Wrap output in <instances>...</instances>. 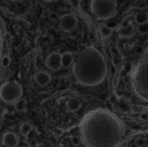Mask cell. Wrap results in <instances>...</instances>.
Listing matches in <instances>:
<instances>
[{
	"label": "cell",
	"instance_id": "277c9868",
	"mask_svg": "<svg viewBox=\"0 0 148 147\" xmlns=\"http://www.w3.org/2000/svg\"><path fill=\"white\" fill-rule=\"evenodd\" d=\"M91 12L97 19L108 21L116 15L118 5L114 0H91Z\"/></svg>",
	"mask_w": 148,
	"mask_h": 147
},
{
	"label": "cell",
	"instance_id": "7c38bea8",
	"mask_svg": "<svg viewBox=\"0 0 148 147\" xmlns=\"http://www.w3.org/2000/svg\"><path fill=\"white\" fill-rule=\"evenodd\" d=\"M68 109L70 112H76L78 111L82 107V103L79 100L74 98H71L66 102Z\"/></svg>",
	"mask_w": 148,
	"mask_h": 147
},
{
	"label": "cell",
	"instance_id": "d6986e66",
	"mask_svg": "<svg viewBox=\"0 0 148 147\" xmlns=\"http://www.w3.org/2000/svg\"><path fill=\"white\" fill-rule=\"evenodd\" d=\"M10 62H11V60H10V58L9 57V56H5L2 58L1 64L4 68H7L10 66Z\"/></svg>",
	"mask_w": 148,
	"mask_h": 147
},
{
	"label": "cell",
	"instance_id": "ac0fdd59",
	"mask_svg": "<svg viewBox=\"0 0 148 147\" xmlns=\"http://www.w3.org/2000/svg\"><path fill=\"white\" fill-rule=\"evenodd\" d=\"M137 30L140 34L142 35L147 34L148 33V22L141 24H138Z\"/></svg>",
	"mask_w": 148,
	"mask_h": 147
},
{
	"label": "cell",
	"instance_id": "2e32d148",
	"mask_svg": "<svg viewBox=\"0 0 148 147\" xmlns=\"http://www.w3.org/2000/svg\"><path fill=\"white\" fill-rule=\"evenodd\" d=\"M27 106V101L25 99L21 98L17 100L15 103L14 108L18 112H23L25 111Z\"/></svg>",
	"mask_w": 148,
	"mask_h": 147
},
{
	"label": "cell",
	"instance_id": "5b68a950",
	"mask_svg": "<svg viewBox=\"0 0 148 147\" xmlns=\"http://www.w3.org/2000/svg\"><path fill=\"white\" fill-rule=\"evenodd\" d=\"M22 94V87L14 81L5 83L0 88V98L7 104L16 101L21 97Z\"/></svg>",
	"mask_w": 148,
	"mask_h": 147
},
{
	"label": "cell",
	"instance_id": "603a6c76",
	"mask_svg": "<svg viewBox=\"0 0 148 147\" xmlns=\"http://www.w3.org/2000/svg\"><path fill=\"white\" fill-rule=\"evenodd\" d=\"M12 1H15V2H19V1H21V0H12Z\"/></svg>",
	"mask_w": 148,
	"mask_h": 147
},
{
	"label": "cell",
	"instance_id": "7402d4cb",
	"mask_svg": "<svg viewBox=\"0 0 148 147\" xmlns=\"http://www.w3.org/2000/svg\"><path fill=\"white\" fill-rule=\"evenodd\" d=\"M45 1L47 2H53V1H54L55 0H45Z\"/></svg>",
	"mask_w": 148,
	"mask_h": 147
},
{
	"label": "cell",
	"instance_id": "8fae6325",
	"mask_svg": "<svg viewBox=\"0 0 148 147\" xmlns=\"http://www.w3.org/2000/svg\"><path fill=\"white\" fill-rule=\"evenodd\" d=\"M74 56L72 53L66 51L61 54V66L62 68L67 69L70 67L74 62Z\"/></svg>",
	"mask_w": 148,
	"mask_h": 147
},
{
	"label": "cell",
	"instance_id": "8992f818",
	"mask_svg": "<svg viewBox=\"0 0 148 147\" xmlns=\"http://www.w3.org/2000/svg\"><path fill=\"white\" fill-rule=\"evenodd\" d=\"M78 22L76 15L71 14H65L59 17V27L65 32H70L76 29Z\"/></svg>",
	"mask_w": 148,
	"mask_h": 147
},
{
	"label": "cell",
	"instance_id": "e0dca14e",
	"mask_svg": "<svg viewBox=\"0 0 148 147\" xmlns=\"http://www.w3.org/2000/svg\"><path fill=\"white\" fill-rule=\"evenodd\" d=\"M32 130V126L28 122H24L20 126V131L23 135L27 137Z\"/></svg>",
	"mask_w": 148,
	"mask_h": 147
},
{
	"label": "cell",
	"instance_id": "ba28073f",
	"mask_svg": "<svg viewBox=\"0 0 148 147\" xmlns=\"http://www.w3.org/2000/svg\"><path fill=\"white\" fill-rule=\"evenodd\" d=\"M118 35L123 39H130L134 34V27L131 21L121 26L118 30Z\"/></svg>",
	"mask_w": 148,
	"mask_h": 147
},
{
	"label": "cell",
	"instance_id": "9c48e42d",
	"mask_svg": "<svg viewBox=\"0 0 148 147\" xmlns=\"http://www.w3.org/2000/svg\"><path fill=\"white\" fill-rule=\"evenodd\" d=\"M51 80V78L49 74L45 72H40L36 75L35 81L38 85L41 88L47 86Z\"/></svg>",
	"mask_w": 148,
	"mask_h": 147
},
{
	"label": "cell",
	"instance_id": "3957f363",
	"mask_svg": "<svg viewBox=\"0 0 148 147\" xmlns=\"http://www.w3.org/2000/svg\"><path fill=\"white\" fill-rule=\"evenodd\" d=\"M132 86L139 98L148 101V49L135 66L131 76Z\"/></svg>",
	"mask_w": 148,
	"mask_h": 147
},
{
	"label": "cell",
	"instance_id": "52a82bcc",
	"mask_svg": "<svg viewBox=\"0 0 148 147\" xmlns=\"http://www.w3.org/2000/svg\"><path fill=\"white\" fill-rule=\"evenodd\" d=\"M46 65L48 69L51 71L59 70L61 66V54L60 53H53L46 59Z\"/></svg>",
	"mask_w": 148,
	"mask_h": 147
},
{
	"label": "cell",
	"instance_id": "4fadbf2b",
	"mask_svg": "<svg viewBox=\"0 0 148 147\" xmlns=\"http://www.w3.org/2000/svg\"><path fill=\"white\" fill-rule=\"evenodd\" d=\"M98 30L103 37L106 38L110 37L113 32V28L104 23H101L99 24Z\"/></svg>",
	"mask_w": 148,
	"mask_h": 147
},
{
	"label": "cell",
	"instance_id": "7a4b0ae2",
	"mask_svg": "<svg viewBox=\"0 0 148 147\" xmlns=\"http://www.w3.org/2000/svg\"><path fill=\"white\" fill-rule=\"evenodd\" d=\"M73 72L76 79L82 85L93 86L99 85L106 76L104 58L95 47H86L77 56Z\"/></svg>",
	"mask_w": 148,
	"mask_h": 147
},
{
	"label": "cell",
	"instance_id": "5bb4252c",
	"mask_svg": "<svg viewBox=\"0 0 148 147\" xmlns=\"http://www.w3.org/2000/svg\"><path fill=\"white\" fill-rule=\"evenodd\" d=\"M118 106L120 110L125 113L129 112L131 108L130 101L126 98L122 97L118 99Z\"/></svg>",
	"mask_w": 148,
	"mask_h": 147
},
{
	"label": "cell",
	"instance_id": "9a60e30c",
	"mask_svg": "<svg viewBox=\"0 0 148 147\" xmlns=\"http://www.w3.org/2000/svg\"><path fill=\"white\" fill-rule=\"evenodd\" d=\"M135 21L138 25L148 22V14L146 12H138L135 16Z\"/></svg>",
	"mask_w": 148,
	"mask_h": 147
},
{
	"label": "cell",
	"instance_id": "ffe728a7",
	"mask_svg": "<svg viewBox=\"0 0 148 147\" xmlns=\"http://www.w3.org/2000/svg\"><path fill=\"white\" fill-rule=\"evenodd\" d=\"M71 142L73 145L77 146L80 144L81 142V139L77 136H74L71 139Z\"/></svg>",
	"mask_w": 148,
	"mask_h": 147
},
{
	"label": "cell",
	"instance_id": "6da1fadb",
	"mask_svg": "<svg viewBox=\"0 0 148 147\" xmlns=\"http://www.w3.org/2000/svg\"><path fill=\"white\" fill-rule=\"evenodd\" d=\"M81 143L86 147H116L124 134L123 123L106 109H97L84 116L79 125Z\"/></svg>",
	"mask_w": 148,
	"mask_h": 147
},
{
	"label": "cell",
	"instance_id": "30bf717a",
	"mask_svg": "<svg viewBox=\"0 0 148 147\" xmlns=\"http://www.w3.org/2000/svg\"><path fill=\"white\" fill-rule=\"evenodd\" d=\"M3 145L7 147H15L18 144V139L15 134L7 132L3 135Z\"/></svg>",
	"mask_w": 148,
	"mask_h": 147
},
{
	"label": "cell",
	"instance_id": "44dd1931",
	"mask_svg": "<svg viewBox=\"0 0 148 147\" xmlns=\"http://www.w3.org/2000/svg\"><path fill=\"white\" fill-rule=\"evenodd\" d=\"M50 17H51V18L52 19V21H56L58 18V15L56 12H52L51 14Z\"/></svg>",
	"mask_w": 148,
	"mask_h": 147
}]
</instances>
